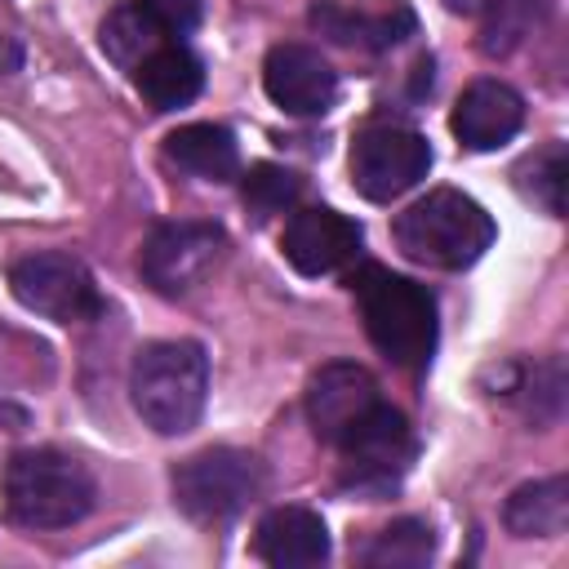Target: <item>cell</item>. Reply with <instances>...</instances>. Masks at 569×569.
I'll return each instance as SVG.
<instances>
[{
    "mask_svg": "<svg viewBox=\"0 0 569 569\" xmlns=\"http://www.w3.org/2000/svg\"><path fill=\"white\" fill-rule=\"evenodd\" d=\"M449 124H453V133H458L462 147H471V151H493V147H502L507 138H516V129L525 124V102H520V93H516L511 84H502V80H476V84L458 98Z\"/></svg>",
    "mask_w": 569,
    "mask_h": 569,
    "instance_id": "cell-14",
    "label": "cell"
},
{
    "mask_svg": "<svg viewBox=\"0 0 569 569\" xmlns=\"http://www.w3.org/2000/svg\"><path fill=\"white\" fill-rule=\"evenodd\" d=\"M360 253V227L338 209H298L284 227V258L302 276H329Z\"/></svg>",
    "mask_w": 569,
    "mask_h": 569,
    "instance_id": "cell-13",
    "label": "cell"
},
{
    "mask_svg": "<svg viewBox=\"0 0 569 569\" xmlns=\"http://www.w3.org/2000/svg\"><path fill=\"white\" fill-rule=\"evenodd\" d=\"M13 298L53 320V325H89L102 316V293L89 276V267L71 253H31L9 267Z\"/></svg>",
    "mask_w": 569,
    "mask_h": 569,
    "instance_id": "cell-6",
    "label": "cell"
},
{
    "mask_svg": "<svg viewBox=\"0 0 569 569\" xmlns=\"http://www.w3.org/2000/svg\"><path fill=\"white\" fill-rule=\"evenodd\" d=\"M253 551L276 569H311L329 556V529L311 507H271L258 520Z\"/></svg>",
    "mask_w": 569,
    "mask_h": 569,
    "instance_id": "cell-15",
    "label": "cell"
},
{
    "mask_svg": "<svg viewBox=\"0 0 569 569\" xmlns=\"http://www.w3.org/2000/svg\"><path fill=\"white\" fill-rule=\"evenodd\" d=\"M436 551V533L427 520L418 516H405V520H391L369 547H365V565L373 569H418L427 565Z\"/></svg>",
    "mask_w": 569,
    "mask_h": 569,
    "instance_id": "cell-20",
    "label": "cell"
},
{
    "mask_svg": "<svg viewBox=\"0 0 569 569\" xmlns=\"http://www.w3.org/2000/svg\"><path fill=\"white\" fill-rule=\"evenodd\" d=\"M262 89L289 116H325L338 98V71L311 44H276L262 62Z\"/></svg>",
    "mask_w": 569,
    "mask_h": 569,
    "instance_id": "cell-10",
    "label": "cell"
},
{
    "mask_svg": "<svg viewBox=\"0 0 569 569\" xmlns=\"http://www.w3.org/2000/svg\"><path fill=\"white\" fill-rule=\"evenodd\" d=\"M373 405H382L378 382L365 365H351V360L325 365L307 387V418H311L316 436L329 445H338Z\"/></svg>",
    "mask_w": 569,
    "mask_h": 569,
    "instance_id": "cell-11",
    "label": "cell"
},
{
    "mask_svg": "<svg viewBox=\"0 0 569 569\" xmlns=\"http://www.w3.org/2000/svg\"><path fill=\"white\" fill-rule=\"evenodd\" d=\"M302 191V178L284 164H253L244 173V204L258 213V218H271L280 213L284 204H293Z\"/></svg>",
    "mask_w": 569,
    "mask_h": 569,
    "instance_id": "cell-22",
    "label": "cell"
},
{
    "mask_svg": "<svg viewBox=\"0 0 569 569\" xmlns=\"http://www.w3.org/2000/svg\"><path fill=\"white\" fill-rule=\"evenodd\" d=\"M356 307L365 316L369 342L400 369H418L436 351V298L427 284L396 276L378 262H365L351 276Z\"/></svg>",
    "mask_w": 569,
    "mask_h": 569,
    "instance_id": "cell-1",
    "label": "cell"
},
{
    "mask_svg": "<svg viewBox=\"0 0 569 569\" xmlns=\"http://www.w3.org/2000/svg\"><path fill=\"white\" fill-rule=\"evenodd\" d=\"M133 84H138V93L156 107V111H178V107H187L196 93H200V84H204V67H200V58L187 49V44H160L156 53H147L138 67H133Z\"/></svg>",
    "mask_w": 569,
    "mask_h": 569,
    "instance_id": "cell-16",
    "label": "cell"
},
{
    "mask_svg": "<svg viewBox=\"0 0 569 569\" xmlns=\"http://www.w3.org/2000/svg\"><path fill=\"white\" fill-rule=\"evenodd\" d=\"M267 485V471L244 449H200L173 467V502L191 520H231Z\"/></svg>",
    "mask_w": 569,
    "mask_h": 569,
    "instance_id": "cell-5",
    "label": "cell"
},
{
    "mask_svg": "<svg viewBox=\"0 0 569 569\" xmlns=\"http://www.w3.org/2000/svg\"><path fill=\"white\" fill-rule=\"evenodd\" d=\"M4 516L18 529H71L93 511L98 485L62 449H18L0 480Z\"/></svg>",
    "mask_w": 569,
    "mask_h": 569,
    "instance_id": "cell-2",
    "label": "cell"
},
{
    "mask_svg": "<svg viewBox=\"0 0 569 569\" xmlns=\"http://www.w3.org/2000/svg\"><path fill=\"white\" fill-rule=\"evenodd\" d=\"M160 44H173V40H169V31L156 22V13L142 0H124L102 18V49L120 67H138Z\"/></svg>",
    "mask_w": 569,
    "mask_h": 569,
    "instance_id": "cell-19",
    "label": "cell"
},
{
    "mask_svg": "<svg viewBox=\"0 0 569 569\" xmlns=\"http://www.w3.org/2000/svg\"><path fill=\"white\" fill-rule=\"evenodd\" d=\"M391 231L405 258L422 267H445V271L471 267L493 244V218L485 213V204L453 187H440L413 200Z\"/></svg>",
    "mask_w": 569,
    "mask_h": 569,
    "instance_id": "cell-4",
    "label": "cell"
},
{
    "mask_svg": "<svg viewBox=\"0 0 569 569\" xmlns=\"http://www.w3.org/2000/svg\"><path fill=\"white\" fill-rule=\"evenodd\" d=\"M502 520L516 538H556V533H565V525H569V485H565V476L520 485L507 498Z\"/></svg>",
    "mask_w": 569,
    "mask_h": 569,
    "instance_id": "cell-18",
    "label": "cell"
},
{
    "mask_svg": "<svg viewBox=\"0 0 569 569\" xmlns=\"http://www.w3.org/2000/svg\"><path fill=\"white\" fill-rule=\"evenodd\" d=\"M311 27L338 44L391 49L405 36H413L418 18L400 0H320L311 4Z\"/></svg>",
    "mask_w": 569,
    "mask_h": 569,
    "instance_id": "cell-12",
    "label": "cell"
},
{
    "mask_svg": "<svg viewBox=\"0 0 569 569\" xmlns=\"http://www.w3.org/2000/svg\"><path fill=\"white\" fill-rule=\"evenodd\" d=\"M133 409L138 418L160 436H182L200 422L204 396H209V356L200 342L173 338L151 342L133 356L129 373Z\"/></svg>",
    "mask_w": 569,
    "mask_h": 569,
    "instance_id": "cell-3",
    "label": "cell"
},
{
    "mask_svg": "<svg viewBox=\"0 0 569 569\" xmlns=\"http://www.w3.org/2000/svg\"><path fill=\"white\" fill-rule=\"evenodd\" d=\"M431 169V147L418 129L369 124L351 142V182L365 200H396Z\"/></svg>",
    "mask_w": 569,
    "mask_h": 569,
    "instance_id": "cell-7",
    "label": "cell"
},
{
    "mask_svg": "<svg viewBox=\"0 0 569 569\" xmlns=\"http://www.w3.org/2000/svg\"><path fill=\"white\" fill-rule=\"evenodd\" d=\"M516 178H520V191L533 196L547 213H560L565 209V147L560 142H547L542 151H533L516 169Z\"/></svg>",
    "mask_w": 569,
    "mask_h": 569,
    "instance_id": "cell-21",
    "label": "cell"
},
{
    "mask_svg": "<svg viewBox=\"0 0 569 569\" xmlns=\"http://www.w3.org/2000/svg\"><path fill=\"white\" fill-rule=\"evenodd\" d=\"M498 18L485 27V53H507L529 36V13L542 9V0H498Z\"/></svg>",
    "mask_w": 569,
    "mask_h": 569,
    "instance_id": "cell-23",
    "label": "cell"
},
{
    "mask_svg": "<svg viewBox=\"0 0 569 569\" xmlns=\"http://www.w3.org/2000/svg\"><path fill=\"white\" fill-rule=\"evenodd\" d=\"M164 156L196 173V178H209V182H227L240 173V147L236 138L222 129V124H209V120H196V124H182L164 138Z\"/></svg>",
    "mask_w": 569,
    "mask_h": 569,
    "instance_id": "cell-17",
    "label": "cell"
},
{
    "mask_svg": "<svg viewBox=\"0 0 569 569\" xmlns=\"http://www.w3.org/2000/svg\"><path fill=\"white\" fill-rule=\"evenodd\" d=\"M222 253H227L222 227H213V222H164L147 236L138 267H142L151 289L187 293L218 267Z\"/></svg>",
    "mask_w": 569,
    "mask_h": 569,
    "instance_id": "cell-8",
    "label": "cell"
},
{
    "mask_svg": "<svg viewBox=\"0 0 569 569\" xmlns=\"http://www.w3.org/2000/svg\"><path fill=\"white\" fill-rule=\"evenodd\" d=\"M338 453L347 462V485L373 493V489L396 485L400 471L413 462V431L405 413L382 400L338 440Z\"/></svg>",
    "mask_w": 569,
    "mask_h": 569,
    "instance_id": "cell-9",
    "label": "cell"
},
{
    "mask_svg": "<svg viewBox=\"0 0 569 569\" xmlns=\"http://www.w3.org/2000/svg\"><path fill=\"white\" fill-rule=\"evenodd\" d=\"M498 0H445V9L449 13H467V18H476V13H489Z\"/></svg>",
    "mask_w": 569,
    "mask_h": 569,
    "instance_id": "cell-25",
    "label": "cell"
},
{
    "mask_svg": "<svg viewBox=\"0 0 569 569\" xmlns=\"http://www.w3.org/2000/svg\"><path fill=\"white\" fill-rule=\"evenodd\" d=\"M142 4L156 13V22L169 31V40L187 36L200 22V0H142Z\"/></svg>",
    "mask_w": 569,
    "mask_h": 569,
    "instance_id": "cell-24",
    "label": "cell"
}]
</instances>
